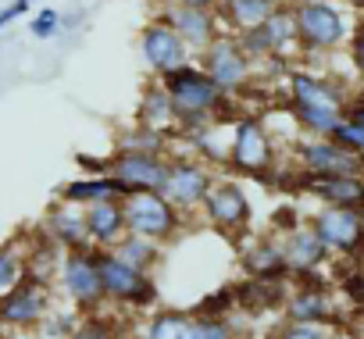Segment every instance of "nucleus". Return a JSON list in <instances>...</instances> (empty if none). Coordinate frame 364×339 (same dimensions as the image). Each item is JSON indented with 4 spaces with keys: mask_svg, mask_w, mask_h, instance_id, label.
<instances>
[{
    "mask_svg": "<svg viewBox=\"0 0 364 339\" xmlns=\"http://www.w3.org/2000/svg\"><path fill=\"white\" fill-rule=\"evenodd\" d=\"M58 29H61V15H58L54 8H43V11L29 22V33H33L36 40H50Z\"/></svg>",
    "mask_w": 364,
    "mask_h": 339,
    "instance_id": "f704fd0d",
    "label": "nucleus"
},
{
    "mask_svg": "<svg viewBox=\"0 0 364 339\" xmlns=\"http://www.w3.org/2000/svg\"><path fill=\"white\" fill-rule=\"evenodd\" d=\"M136 339H154V335H146V332H143V335H136Z\"/></svg>",
    "mask_w": 364,
    "mask_h": 339,
    "instance_id": "37998d69",
    "label": "nucleus"
},
{
    "mask_svg": "<svg viewBox=\"0 0 364 339\" xmlns=\"http://www.w3.org/2000/svg\"><path fill=\"white\" fill-rule=\"evenodd\" d=\"M289 100L286 111L300 125L304 136H336V129L346 122V104L353 93H346L343 82L314 75V72H286Z\"/></svg>",
    "mask_w": 364,
    "mask_h": 339,
    "instance_id": "f03ea898",
    "label": "nucleus"
},
{
    "mask_svg": "<svg viewBox=\"0 0 364 339\" xmlns=\"http://www.w3.org/2000/svg\"><path fill=\"white\" fill-rule=\"evenodd\" d=\"M157 18H164L193 54H204V50L225 33L215 11H197V8L178 4V0H164V4L157 8Z\"/></svg>",
    "mask_w": 364,
    "mask_h": 339,
    "instance_id": "2eb2a0df",
    "label": "nucleus"
},
{
    "mask_svg": "<svg viewBox=\"0 0 364 339\" xmlns=\"http://www.w3.org/2000/svg\"><path fill=\"white\" fill-rule=\"evenodd\" d=\"M136 122L146 125V129L178 136V114H175L171 93L164 90V82H161L157 75L143 86V97H139V107H136Z\"/></svg>",
    "mask_w": 364,
    "mask_h": 339,
    "instance_id": "5701e85b",
    "label": "nucleus"
},
{
    "mask_svg": "<svg viewBox=\"0 0 364 339\" xmlns=\"http://www.w3.org/2000/svg\"><path fill=\"white\" fill-rule=\"evenodd\" d=\"M58 250L72 254V250H86L93 247L90 243V225H86V211L75 208V204H54L43 218V229H40Z\"/></svg>",
    "mask_w": 364,
    "mask_h": 339,
    "instance_id": "a211bd4d",
    "label": "nucleus"
},
{
    "mask_svg": "<svg viewBox=\"0 0 364 339\" xmlns=\"http://www.w3.org/2000/svg\"><path fill=\"white\" fill-rule=\"evenodd\" d=\"M286 321H307V325H332L336 321V303L328 286H296L286 303Z\"/></svg>",
    "mask_w": 364,
    "mask_h": 339,
    "instance_id": "412c9836",
    "label": "nucleus"
},
{
    "mask_svg": "<svg viewBox=\"0 0 364 339\" xmlns=\"http://www.w3.org/2000/svg\"><path fill=\"white\" fill-rule=\"evenodd\" d=\"M300 190L318 197L321 204H336V208H360L364 204V176H311V172H300Z\"/></svg>",
    "mask_w": 364,
    "mask_h": 339,
    "instance_id": "aec40b11",
    "label": "nucleus"
},
{
    "mask_svg": "<svg viewBox=\"0 0 364 339\" xmlns=\"http://www.w3.org/2000/svg\"><path fill=\"white\" fill-rule=\"evenodd\" d=\"M353 100H360V104H364V86H360L357 93H353Z\"/></svg>",
    "mask_w": 364,
    "mask_h": 339,
    "instance_id": "a19ab883",
    "label": "nucleus"
},
{
    "mask_svg": "<svg viewBox=\"0 0 364 339\" xmlns=\"http://www.w3.org/2000/svg\"><path fill=\"white\" fill-rule=\"evenodd\" d=\"M282 257L289 264V275H296V271H321L332 254L307 222V225H293L289 232H282Z\"/></svg>",
    "mask_w": 364,
    "mask_h": 339,
    "instance_id": "6ab92c4d",
    "label": "nucleus"
},
{
    "mask_svg": "<svg viewBox=\"0 0 364 339\" xmlns=\"http://www.w3.org/2000/svg\"><path fill=\"white\" fill-rule=\"evenodd\" d=\"M343 293H346L353 303L364 307V271H350V275L343 279Z\"/></svg>",
    "mask_w": 364,
    "mask_h": 339,
    "instance_id": "c9c22d12",
    "label": "nucleus"
},
{
    "mask_svg": "<svg viewBox=\"0 0 364 339\" xmlns=\"http://www.w3.org/2000/svg\"><path fill=\"white\" fill-rule=\"evenodd\" d=\"M161 82L171 93V104H175V114H178V136L204 132L215 122H222V125L232 122L229 114L236 111V97H229L197 61L161 75Z\"/></svg>",
    "mask_w": 364,
    "mask_h": 339,
    "instance_id": "f257e3e1",
    "label": "nucleus"
},
{
    "mask_svg": "<svg viewBox=\"0 0 364 339\" xmlns=\"http://www.w3.org/2000/svg\"><path fill=\"white\" fill-rule=\"evenodd\" d=\"M171 139L168 132H157V129H146V125H132V129H122L118 139H114V150L122 154H154V157H171Z\"/></svg>",
    "mask_w": 364,
    "mask_h": 339,
    "instance_id": "bb28decb",
    "label": "nucleus"
},
{
    "mask_svg": "<svg viewBox=\"0 0 364 339\" xmlns=\"http://www.w3.org/2000/svg\"><path fill=\"white\" fill-rule=\"evenodd\" d=\"M61 289L65 296L75 303V311L93 314L107 303L104 296V279H100V261H97V247L86 250H72L61 257Z\"/></svg>",
    "mask_w": 364,
    "mask_h": 339,
    "instance_id": "1a4fd4ad",
    "label": "nucleus"
},
{
    "mask_svg": "<svg viewBox=\"0 0 364 339\" xmlns=\"http://www.w3.org/2000/svg\"><path fill=\"white\" fill-rule=\"evenodd\" d=\"M182 215L164 193H132L125 197V232L132 236H146L154 243H171L182 232Z\"/></svg>",
    "mask_w": 364,
    "mask_h": 339,
    "instance_id": "423d86ee",
    "label": "nucleus"
},
{
    "mask_svg": "<svg viewBox=\"0 0 364 339\" xmlns=\"http://www.w3.org/2000/svg\"><path fill=\"white\" fill-rule=\"evenodd\" d=\"M50 314V293L47 282L33 271L22 275L18 286L0 293V328L4 332H36L43 318Z\"/></svg>",
    "mask_w": 364,
    "mask_h": 339,
    "instance_id": "0eeeda50",
    "label": "nucleus"
},
{
    "mask_svg": "<svg viewBox=\"0 0 364 339\" xmlns=\"http://www.w3.org/2000/svg\"><path fill=\"white\" fill-rule=\"evenodd\" d=\"M350 65H353V75H357V82L364 86V15L357 18V26H353V36H350Z\"/></svg>",
    "mask_w": 364,
    "mask_h": 339,
    "instance_id": "72a5a7b5",
    "label": "nucleus"
},
{
    "mask_svg": "<svg viewBox=\"0 0 364 339\" xmlns=\"http://www.w3.org/2000/svg\"><path fill=\"white\" fill-rule=\"evenodd\" d=\"M204 218L218 232H247L250 229V197L236 179H215L211 193L204 197Z\"/></svg>",
    "mask_w": 364,
    "mask_h": 339,
    "instance_id": "dca6fc26",
    "label": "nucleus"
},
{
    "mask_svg": "<svg viewBox=\"0 0 364 339\" xmlns=\"http://www.w3.org/2000/svg\"><path fill=\"white\" fill-rule=\"evenodd\" d=\"M311 229L328 247V254H343V257H360L364 254V222H360L357 208L325 204L311 215Z\"/></svg>",
    "mask_w": 364,
    "mask_h": 339,
    "instance_id": "f8f14e48",
    "label": "nucleus"
},
{
    "mask_svg": "<svg viewBox=\"0 0 364 339\" xmlns=\"http://www.w3.org/2000/svg\"><path fill=\"white\" fill-rule=\"evenodd\" d=\"M33 8V0H15V4L11 8H4V11H0V26H8V22H15L18 15H26Z\"/></svg>",
    "mask_w": 364,
    "mask_h": 339,
    "instance_id": "e433bc0d",
    "label": "nucleus"
},
{
    "mask_svg": "<svg viewBox=\"0 0 364 339\" xmlns=\"http://www.w3.org/2000/svg\"><path fill=\"white\" fill-rule=\"evenodd\" d=\"M300 172L311 176H364V161L332 136H304L293 146Z\"/></svg>",
    "mask_w": 364,
    "mask_h": 339,
    "instance_id": "ddd939ff",
    "label": "nucleus"
},
{
    "mask_svg": "<svg viewBox=\"0 0 364 339\" xmlns=\"http://www.w3.org/2000/svg\"><path fill=\"white\" fill-rule=\"evenodd\" d=\"M86 225H90V243L100 250H111L122 236H125V200L122 197H107L97 204H86Z\"/></svg>",
    "mask_w": 364,
    "mask_h": 339,
    "instance_id": "4be33fe9",
    "label": "nucleus"
},
{
    "mask_svg": "<svg viewBox=\"0 0 364 339\" xmlns=\"http://www.w3.org/2000/svg\"><path fill=\"white\" fill-rule=\"evenodd\" d=\"M111 250H114V257H122L125 264H132L136 271H146V275H154V268L161 264V254H164L161 243H154L146 236H132V232H125Z\"/></svg>",
    "mask_w": 364,
    "mask_h": 339,
    "instance_id": "cd10ccee",
    "label": "nucleus"
},
{
    "mask_svg": "<svg viewBox=\"0 0 364 339\" xmlns=\"http://www.w3.org/2000/svg\"><path fill=\"white\" fill-rule=\"evenodd\" d=\"M97 261H100V279H104V296L114 307H132V311H146L157 303V282L146 271H136L132 264H125L122 257H114V250H100L97 247Z\"/></svg>",
    "mask_w": 364,
    "mask_h": 339,
    "instance_id": "39448f33",
    "label": "nucleus"
},
{
    "mask_svg": "<svg viewBox=\"0 0 364 339\" xmlns=\"http://www.w3.org/2000/svg\"><path fill=\"white\" fill-rule=\"evenodd\" d=\"M68 339H118V321L107 318V314H100V311H93V314H86L72 328Z\"/></svg>",
    "mask_w": 364,
    "mask_h": 339,
    "instance_id": "7c9ffc66",
    "label": "nucleus"
},
{
    "mask_svg": "<svg viewBox=\"0 0 364 339\" xmlns=\"http://www.w3.org/2000/svg\"><path fill=\"white\" fill-rule=\"evenodd\" d=\"M289 8H304V4H339V0H282Z\"/></svg>",
    "mask_w": 364,
    "mask_h": 339,
    "instance_id": "58836bf2",
    "label": "nucleus"
},
{
    "mask_svg": "<svg viewBox=\"0 0 364 339\" xmlns=\"http://www.w3.org/2000/svg\"><path fill=\"white\" fill-rule=\"evenodd\" d=\"M139 58H143V65L161 79V75H168V72H175V68H182V65H190L197 54L182 43V36H178L164 18H150V22L143 26V33H139Z\"/></svg>",
    "mask_w": 364,
    "mask_h": 339,
    "instance_id": "4468645a",
    "label": "nucleus"
},
{
    "mask_svg": "<svg viewBox=\"0 0 364 339\" xmlns=\"http://www.w3.org/2000/svg\"><path fill=\"white\" fill-rule=\"evenodd\" d=\"M190 325H193V314H186V311H157L146 325V335H154V339H190Z\"/></svg>",
    "mask_w": 364,
    "mask_h": 339,
    "instance_id": "c85d7f7f",
    "label": "nucleus"
},
{
    "mask_svg": "<svg viewBox=\"0 0 364 339\" xmlns=\"http://www.w3.org/2000/svg\"><path fill=\"white\" fill-rule=\"evenodd\" d=\"M293 15H296L300 54L343 50L353 36V26H357L339 4H304V8H293Z\"/></svg>",
    "mask_w": 364,
    "mask_h": 339,
    "instance_id": "20e7f679",
    "label": "nucleus"
},
{
    "mask_svg": "<svg viewBox=\"0 0 364 339\" xmlns=\"http://www.w3.org/2000/svg\"><path fill=\"white\" fill-rule=\"evenodd\" d=\"M107 172H111L129 193H164L168 157H154V154H122V150H114Z\"/></svg>",
    "mask_w": 364,
    "mask_h": 339,
    "instance_id": "f3484780",
    "label": "nucleus"
},
{
    "mask_svg": "<svg viewBox=\"0 0 364 339\" xmlns=\"http://www.w3.org/2000/svg\"><path fill=\"white\" fill-rule=\"evenodd\" d=\"M275 157H279V143L272 139L264 118L257 114H240L232 125V139H229V164L236 176H254L264 179L275 172Z\"/></svg>",
    "mask_w": 364,
    "mask_h": 339,
    "instance_id": "7ed1b4c3",
    "label": "nucleus"
},
{
    "mask_svg": "<svg viewBox=\"0 0 364 339\" xmlns=\"http://www.w3.org/2000/svg\"><path fill=\"white\" fill-rule=\"evenodd\" d=\"M178 4L197 8V11H218V4H222V0H178Z\"/></svg>",
    "mask_w": 364,
    "mask_h": 339,
    "instance_id": "4c0bfd02",
    "label": "nucleus"
},
{
    "mask_svg": "<svg viewBox=\"0 0 364 339\" xmlns=\"http://www.w3.org/2000/svg\"><path fill=\"white\" fill-rule=\"evenodd\" d=\"M200 61V68L229 93V97H240L250 82H254V61H250V54L243 50V43H240V36L236 33H222L204 54H197Z\"/></svg>",
    "mask_w": 364,
    "mask_h": 339,
    "instance_id": "6e6552de",
    "label": "nucleus"
},
{
    "mask_svg": "<svg viewBox=\"0 0 364 339\" xmlns=\"http://www.w3.org/2000/svg\"><path fill=\"white\" fill-rule=\"evenodd\" d=\"M240 43L243 50L250 54L254 65L261 61H275V58H286L289 50H300V36H296V15L289 4H282L268 22H261L257 29L250 33H240Z\"/></svg>",
    "mask_w": 364,
    "mask_h": 339,
    "instance_id": "9b49d317",
    "label": "nucleus"
},
{
    "mask_svg": "<svg viewBox=\"0 0 364 339\" xmlns=\"http://www.w3.org/2000/svg\"><path fill=\"white\" fill-rule=\"evenodd\" d=\"M275 339H336L328 325H307V321H286Z\"/></svg>",
    "mask_w": 364,
    "mask_h": 339,
    "instance_id": "473e14b6",
    "label": "nucleus"
},
{
    "mask_svg": "<svg viewBox=\"0 0 364 339\" xmlns=\"http://www.w3.org/2000/svg\"><path fill=\"white\" fill-rule=\"evenodd\" d=\"M0 339H8V332H4V328H0Z\"/></svg>",
    "mask_w": 364,
    "mask_h": 339,
    "instance_id": "c03bdc74",
    "label": "nucleus"
},
{
    "mask_svg": "<svg viewBox=\"0 0 364 339\" xmlns=\"http://www.w3.org/2000/svg\"><path fill=\"white\" fill-rule=\"evenodd\" d=\"M232 314L225 318H211V314H193V325H190V339H240V328L229 321Z\"/></svg>",
    "mask_w": 364,
    "mask_h": 339,
    "instance_id": "c756f323",
    "label": "nucleus"
},
{
    "mask_svg": "<svg viewBox=\"0 0 364 339\" xmlns=\"http://www.w3.org/2000/svg\"><path fill=\"white\" fill-rule=\"evenodd\" d=\"M65 204H75V208H86V204H97V200H107V197H132L111 172L107 176H79V179H72V183H65L61 186V193H58Z\"/></svg>",
    "mask_w": 364,
    "mask_h": 339,
    "instance_id": "393cba45",
    "label": "nucleus"
},
{
    "mask_svg": "<svg viewBox=\"0 0 364 339\" xmlns=\"http://www.w3.org/2000/svg\"><path fill=\"white\" fill-rule=\"evenodd\" d=\"M357 211H360V222H364V204H360V208H357Z\"/></svg>",
    "mask_w": 364,
    "mask_h": 339,
    "instance_id": "79ce46f5",
    "label": "nucleus"
},
{
    "mask_svg": "<svg viewBox=\"0 0 364 339\" xmlns=\"http://www.w3.org/2000/svg\"><path fill=\"white\" fill-rule=\"evenodd\" d=\"M243 268L250 271V279H261V282H286L289 279V264L282 257V243H275V240H257L243 254Z\"/></svg>",
    "mask_w": 364,
    "mask_h": 339,
    "instance_id": "a878e982",
    "label": "nucleus"
},
{
    "mask_svg": "<svg viewBox=\"0 0 364 339\" xmlns=\"http://www.w3.org/2000/svg\"><path fill=\"white\" fill-rule=\"evenodd\" d=\"M282 8V0H222L218 4V22L225 33H250L261 22H268L275 11Z\"/></svg>",
    "mask_w": 364,
    "mask_h": 339,
    "instance_id": "b1692460",
    "label": "nucleus"
},
{
    "mask_svg": "<svg viewBox=\"0 0 364 339\" xmlns=\"http://www.w3.org/2000/svg\"><path fill=\"white\" fill-rule=\"evenodd\" d=\"M215 186L211 164L200 157H168V179H164V197L182 211L193 215L204 208V197Z\"/></svg>",
    "mask_w": 364,
    "mask_h": 339,
    "instance_id": "9d476101",
    "label": "nucleus"
},
{
    "mask_svg": "<svg viewBox=\"0 0 364 339\" xmlns=\"http://www.w3.org/2000/svg\"><path fill=\"white\" fill-rule=\"evenodd\" d=\"M8 339H43L40 332H8Z\"/></svg>",
    "mask_w": 364,
    "mask_h": 339,
    "instance_id": "ea45409f",
    "label": "nucleus"
},
{
    "mask_svg": "<svg viewBox=\"0 0 364 339\" xmlns=\"http://www.w3.org/2000/svg\"><path fill=\"white\" fill-rule=\"evenodd\" d=\"M26 275V254L8 243V247H0V293H8L11 286H18Z\"/></svg>",
    "mask_w": 364,
    "mask_h": 339,
    "instance_id": "2f4dec72",
    "label": "nucleus"
}]
</instances>
